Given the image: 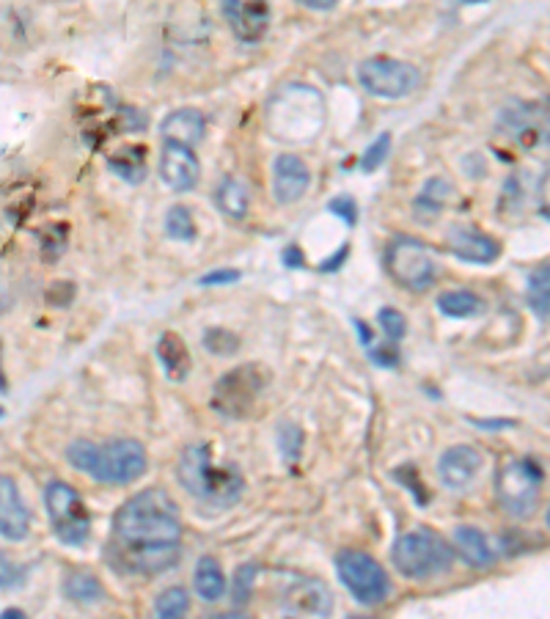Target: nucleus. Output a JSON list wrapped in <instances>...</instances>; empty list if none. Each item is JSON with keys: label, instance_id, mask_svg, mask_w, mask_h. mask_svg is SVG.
<instances>
[{"label": "nucleus", "instance_id": "nucleus-1", "mask_svg": "<svg viewBox=\"0 0 550 619\" xmlns=\"http://www.w3.org/2000/svg\"><path fill=\"white\" fill-rule=\"evenodd\" d=\"M182 520L179 507L163 487L135 493L113 518L108 562L127 575H157L179 562Z\"/></svg>", "mask_w": 550, "mask_h": 619}, {"label": "nucleus", "instance_id": "nucleus-2", "mask_svg": "<svg viewBox=\"0 0 550 619\" xmlns=\"http://www.w3.org/2000/svg\"><path fill=\"white\" fill-rule=\"evenodd\" d=\"M176 479L198 504L212 509H229L245 490L242 471L234 463H218L209 443H190L179 454Z\"/></svg>", "mask_w": 550, "mask_h": 619}, {"label": "nucleus", "instance_id": "nucleus-3", "mask_svg": "<svg viewBox=\"0 0 550 619\" xmlns=\"http://www.w3.org/2000/svg\"><path fill=\"white\" fill-rule=\"evenodd\" d=\"M72 468L105 485H130L146 471V452L132 438H116L97 446L91 441H72L66 449Z\"/></svg>", "mask_w": 550, "mask_h": 619}, {"label": "nucleus", "instance_id": "nucleus-4", "mask_svg": "<svg viewBox=\"0 0 550 619\" xmlns=\"http://www.w3.org/2000/svg\"><path fill=\"white\" fill-rule=\"evenodd\" d=\"M391 562L399 573L413 581H427L446 573L454 562V551L435 531H407L391 545Z\"/></svg>", "mask_w": 550, "mask_h": 619}, {"label": "nucleus", "instance_id": "nucleus-5", "mask_svg": "<svg viewBox=\"0 0 550 619\" xmlns=\"http://www.w3.org/2000/svg\"><path fill=\"white\" fill-rule=\"evenodd\" d=\"M542 468L537 460H509L501 465V471L495 476V498L504 507L506 515L515 520H528L539 507L542 496Z\"/></svg>", "mask_w": 550, "mask_h": 619}, {"label": "nucleus", "instance_id": "nucleus-6", "mask_svg": "<svg viewBox=\"0 0 550 619\" xmlns=\"http://www.w3.org/2000/svg\"><path fill=\"white\" fill-rule=\"evenodd\" d=\"M385 270L399 287L410 292H424L438 278V256L435 251L413 237H396L385 251Z\"/></svg>", "mask_w": 550, "mask_h": 619}, {"label": "nucleus", "instance_id": "nucleus-7", "mask_svg": "<svg viewBox=\"0 0 550 619\" xmlns=\"http://www.w3.org/2000/svg\"><path fill=\"white\" fill-rule=\"evenodd\" d=\"M44 507L50 518L55 540L80 548L91 534V515L75 487L66 482H50L44 490Z\"/></svg>", "mask_w": 550, "mask_h": 619}, {"label": "nucleus", "instance_id": "nucleus-8", "mask_svg": "<svg viewBox=\"0 0 550 619\" xmlns=\"http://www.w3.org/2000/svg\"><path fill=\"white\" fill-rule=\"evenodd\" d=\"M270 383L267 369L259 364H245L231 369L220 377L212 391V408L218 410L226 419H245L256 405V399L262 397V391Z\"/></svg>", "mask_w": 550, "mask_h": 619}, {"label": "nucleus", "instance_id": "nucleus-9", "mask_svg": "<svg viewBox=\"0 0 550 619\" xmlns=\"http://www.w3.org/2000/svg\"><path fill=\"white\" fill-rule=\"evenodd\" d=\"M336 573L341 584L347 586V592L363 606H380L391 595V581L385 575L383 564L369 553L341 551L336 556Z\"/></svg>", "mask_w": 550, "mask_h": 619}, {"label": "nucleus", "instance_id": "nucleus-10", "mask_svg": "<svg viewBox=\"0 0 550 619\" xmlns=\"http://www.w3.org/2000/svg\"><path fill=\"white\" fill-rule=\"evenodd\" d=\"M358 83L366 94L380 100H405L421 83V75L413 64L399 58L377 56L366 58L358 67Z\"/></svg>", "mask_w": 550, "mask_h": 619}, {"label": "nucleus", "instance_id": "nucleus-11", "mask_svg": "<svg viewBox=\"0 0 550 619\" xmlns=\"http://www.w3.org/2000/svg\"><path fill=\"white\" fill-rule=\"evenodd\" d=\"M281 608L289 617H330L333 595L319 578H297L284 589Z\"/></svg>", "mask_w": 550, "mask_h": 619}, {"label": "nucleus", "instance_id": "nucleus-12", "mask_svg": "<svg viewBox=\"0 0 550 619\" xmlns=\"http://www.w3.org/2000/svg\"><path fill=\"white\" fill-rule=\"evenodd\" d=\"M484 454L473 446H451L440 454L438 460V476L446 490H468L473 485V479L482 474Z\"/></svg>", "mask_w": 550, "mask_h": 619}, {"label": "nucleus", "instance_id": "nucleus-13", "mask_svg": "<svg viewBox=\"0 0 550 619\" xmlns=\"http://www.w3.org/2000/svg\"><path fill=\"white\" fill-rule=\"evenodd\" d=\"M223 14L234 36L245 45H256L267 34V25H270L267 0H223Z\"/></svg>", "mask_w": 550, "mask_h": 619}, {"label": "nucleus", "instance_id": "nucleus-14", "mask_svg": "<svg viewBox=\"0 0 550 619\" xmlns=\"http://www.w3.org/2000/svg\"><path fill=\"white\" fill-rule=\"evenodd\" d=\"M160 179H163L165 188H171L174 193H187V190L196 188L198 179H201V166H198L193 149L165 141L163 155H160Z\"/></svg>", "mask_w": 550, "mask_h": 619}, {"label": "nucleus", "instance_id": "nucleus-15", "mask_svg": "<svg viewBox=\"0 0 550 619\" xmlns=\"http://www.w3.org/2000/svg\"><path fill=\"white\" fill-rule=\"evenodd\" d=\"M31 531V512L25 507L20 487L11 476L0 474V537L22 542Z\"/></svg>", "mask_w": 550, "mask_h": 619}, {"label": "nucleus", "instance_id": "nucleus-16", "mask_svg": "<svg viewBox=\"0 0 550 619\" xmlns=\"http://www.w3.org/2000/svg\"><path fill=\"white\" fill-rule=\"evenodd\" d=\"M311 171L306 160L297 155H281L273 166V196L278 204H295L306 196Z\"/></svg>", "mask_w": 550, "mask_h": 619}, {"label": "nucleus", "instance_id": "nucleus-17", "mask_svg": "<svg viewBox=\"0 0 550 619\" xmlns=\"http://www.w3.org/2000/svg\"><path fill=\"white\" fill-rule=\"evenodd\" d=\"M446 240L451 254L471 265H490L501 256V245L479 229H451Z\"/></svg>", "mask_w": 550, "mask_h": 619}, {"label": "nucleus", "instance_id": "nucleus-18", "mask_svg": "<svg viewBox=\"0 0 550 619\" xmlns=\"http://www.w3.org/2000/svg\"><path fill=\"white\" fill-rule=\"evenodd\" d=\"M160 133H163V141L168 144H182L193 146L204 141V133H207V119L204 113L193 111V108H179V111L168 113L160 124Z\"/></svg>", "mask_w": 550, "mask_h": 619}, {"label": "nucleus", "instance_id": "nucleus-19", "mask_svg": "<svg viewBox=\"0 0 550 619\" xmlns=\"http://www.w3.org/2000/svg\"><path fill=\"white\" fill-rule=\"evenodd\" d=\"M451 542H454V551L460 553L462 559L473 564V567H487V564L495 562V551L490 540L479 529H473V526H457Z\"/></svg>", "mask_w": 550, "mask_h": 619}, {"label": "nucleus", "instance_id": "nucleus-20", "mask_svg": "<svg viewBox=\"0 0 550 619\" xmlns=\"http://www.w3.org/2000/svg\"><path fill=\"white\" fill-rule=\"evenodd\" d=\"M157 358H160V364H163L165 375L176 380V383L190 375V350H187V344L182 342L179 333L168 331L160 336V342H157Z\"/></svg>", "mask_w": 550, "mask_h": 619}, {"label": "nucleus", "instance_id": "nucleus-21", "mask_svg": "<svg viewBox=\"0 0 550 619\" xmlns=\"http://www.w3.org/2000/svg\"><path fill=\"white\" fill-rule=\"evenodd\" d=\"M193 586H196V595L204 603H218L220 597L226 595V575H223V567H220L215 556H201L198 559Z\"/></svg>", "mask_w": 550, "mask_h": 619}, {"label": "nucleus", "instance_id": "nucleus-22", "mask_svg": "<svg viewBox=\"0 0 550 619\" xmlns=\"http://www.w3.org/2000/svg\"><path fill=\"white\" fill-rule=\"evenodd\" d=\"M454 196V188L443 177L429 179L424 190L418 193L416 204H413V212H416L418 223H432L438 218L440 212L446 210V204Z\"/></svg>", "mask_w": 550, "mask_h": 619}, {"label": "nucleus", "instance_id": "nucleus-23", "mask_svg": "<svg viewBox=\"0 0 550 619\" xmlns=\"http://www.w3.org/2000/svg\"><path fill=\"white\" fill-rule=\"evenodd\" d=\"M438 309L440 314H446L451 320H473V317L484 314L487 303L468 289H449V292L438 295Z\"/></svg>", "mask_w": 550, "mask_h": 619}, {"label": "nucleus", "instance_id": "nucleus-24", "mask_svg": "<svg viewBox=\"0 0 550 619\" xmlns=\"http://www.w3.org/2000/svg\"><path fill=\"white\" fill-rule=\"evenodd\" d=\"M215 201H218L220 212L226 218H231V221H242L248 215V210H251V196H248L245 185L231 177L220 182V188L215 190Z\"/></svg>", "mask_w": 550, "mask_h": 619}, {"label": "nucleus", "instance_id": "nucleus-25", "mask_svg": "<svg viewBox=\"0 0 550 619\" xmlns=\"http://www.w3.org/2000/svg\"><path fill=\"white\" fill-rule=\"evenodd\" d=\"M64 595L66 600H72V603L91 606V603H99V600L105 597V589H102V584L97 581V575L80 570V573H69L64 578Z\"/></svg>", "mask_w": 550, "mask_h": 619}, {"label": "nucleus", "instance_id": "nucleus-26", "mask_svg": "<svg viewBox=\"0 0 550 619\" xmlns=\"http://www.w3.org/2000/svg\"><path fill=\"white\" fill-rule=\"evenodd\" d=\"M526 298L531 311L537 314L542 325H548V309H550V267L539 265L537 270H531L528 276Z\"/></svg>", "mask_w": 550, "mask_h": 619}, {"label": "nucleus", "instance_id": "nucleus-27", "mask_svg": "<svg viewBox=\"0 0 550 619\" xmlns=\"http://www.w3.org/2000/svg\"><path fill=\"white\" fill-rule=\"evenodd\" d=\"M110 168L127 182H141L146 177V149L141 146H127L116 155H110Z\"/></svg>", "mask_w": 550, "mask_h": 619}, {"label": "nucleus", "instance_id": "nucleus-28", "mask_svg": "<svg viewBox=\"0 0 550 619\" xmlns=\"http://www.w3.org/2000/svg\"><path fill=\"white\" fill-rule=\"evenodd\" d=\"M165 234L171 240H179V243H193L196 240V221H193V215H190L187 207L176 204V207L168 210V215H165Z\"/></svg>", "mask_w": 550, "mask_h": 619}, {"label": "nucleus", "instance_id": "nucleus-29", "mask_svg": "<svg viewBox=\"0 0 550 619\" xmlns=\"http://www.w3.org/2000/svg\"><path fill=\"white\" fill-rule=\"evenodd\" d=\"M187 608H190V595L182 586H171V589H165L163 595L154 600V614L160 619L185 617Z\"/></svg>", "mask_w": 550, "mask_h": 619}, {"label": "nucleus", "instance_id": "nucleus-30", "mask_svg": "<svg viewBox=\"0 0 550 619\" xmlns=\"http://www.w3.org/2000/svg\"><path fill=\"white\" fill-rule=\"evenodd\" d=\"M300 446H303V432L295 424H281L278 427V449L284 454L286 465H295L300 460Z\"/></svg>", "mask_w": 550, "mask_h": 619}, {"label": "nucleus", "instance_id": "nucleus-31", "mask_svg": "<svg viewBox=\"0 0 550 619\" xmlns=\"http://www.w3.org/2000/svg\"><path fill=\"white\" fill-rule=\"evenodd\" d=\"M377 322H380V328H383L385 339H391V342H402L407 333V320L402 311L391 309V306H385V309H380V314H377Z\"/></svg>", "mask_w": 550, "mask_h": 619}, {"label": "nucleus", "instance_id": "nucleus-32", "mask_svg": "<svg viewBox=\"0 0 550 619\" xmlns=\"http://www.w3.org/2000/svg\"><path fill=\"white\" fill-rule=\"evenodd\" d=\"M204 347L215 355H231L237 353L240 339L231 331H226V328H209V331L204 333Z\"/></svg>", "mask_w": 550, "mask_h": 619}, {"label": "nucleus", "instance_id": "nucleus-33", "mask_svg": "<svg viewBox=\"0 0 550 619\" xmlns=\"http://www.w3.org/2000/svg\"><path fill=\"white\" fill-rule=\"evenodd\" d=\"M388 152H391V135L383 133L377 141H372L369 144V149L363 152L361 157V171L363 174H372V171H377V168L383 166L385 157H388Z\"/></svg>", "mask_w": 550, "mask_h": 619}, {"label": "nucleus", "instance_id": "nucleus-34", "mask_svg": "<svg viewBox=\"0 0 550 619\" xmlns=\"http://www.w3.org/2000/svg\"><path fill=\"white\" fill-rule=\"evenodd\" d=\"M253 581H256V564H242L237 575H234V586H231V595H234V603L237 606H245L248 597H251Z\"/></svg>", "mask_w": 550, "mask_h": 619}, {"label": "nucleus", "instance_id": "nucleus-35", "mask_svg": "<svg viewBox=\"0 0 550 619\" xmlns=\"http://www.w3.org/2000/svg\"><path fill=\"white\" fill-rule=\"evenodd\" d=\"M22 578H25V570L20 564H14L6 553H0V589H14L22 584Z\"/></svg>", "mask_w": 550, "mask_h": 619}, {"label": "nucleus", "instance_id": "nucleus-36", "mask_svg": "<svg viewBox=\"0 0 550 619\" xmlns=\"http://www.w3.org/2000/svg\"><path fill=\"white\" fill-rule=\"evenodd\" d=\"M328 210L333 212V215H339L341 221L347 223V226H355V221H358V204H355V199H350V196H339V199H333L328 204Z\"/></svg>", "mask_w": 550, "mask_h": 619}, {"label": "nucleus", "instance_id": "nucleus-37", "mask_svg": "<svg viewBox=\"0 0 550 619\" xmlns=\"http://www.w3.org/2000/svg\"><path fill=\"white\" fill-rule=\"evenodd\" d=\"M240 281V273L237 270H212L207 276H201V287H220V284H234Z\"/></svg>", "mask_w": 550, "mask_h": 619}, {"label": "nucleus", "instance_id": "nucleus-38", "mask_svg": "<svg viewBox=\"0 0 550 619\" xmlns=\"http://www.w3.org/2000/svg\"><path fill=\"white\" fill-rule=\"evenodd\" d=\"M306 9H314V12H328V9H333L339 0H300Z\"/></svg>", "mask_w": 550, "mask_h": 619}, {"label": "nucleus", "instance_id": "nucleus-39", "mask_svg": "<svg viewBox=\"0 0 550 619\" xmlns=\"http://www.w3.org/2000/svg\"><path fill=\"white\" fill-rule=\"evenodd\" d=\"M11 306V292H9V284H6V278L0 276V314H6Z\"/></svg>", "mask_w": 550, "mask_h": 619}, {"label": "nucleus", "instance_id": "nucleus-40", "mask_svg": "<svg viewBox=\"0 0 550 619\" xmlns=\"http://www.w3.org/2000/svg\"><path fill=\"white\" fill-rule=\"evenodd\" d=\"M284 262H286V267H300L303 265V254H300L295 245H292V248H286L284 251Z\"/></svg>", "mask_w": 550, "mask_h": 619}, {"label": "nucleus", "instance_id": "nucleus-41", "mask_svg": "<svg viewBox=\"0 0 550 619\" xmlns=\"http://www.w3.org/2000/svg\"><path fill=\"white\" fill-rule=\"evenodd\" d=\"M344 256H347V245H344V248H341L339 254L333 256V259H328V262L322 265V270H325V273H330V270H336V267H339V262H341V259H344Z\"/></svg>", "mask_w": 550, "mask_h": 619}, {"label": "nucleus", "instance_id": "nucleus-42", "mask_svg": "<svg viewBox=\"0 0 550 619\" xmlns=\"http://www.w3.org/2000/svg\"><path fill=\"white\" fill-rule=\"evenodd\" d=\"M479 427H484V430H498V427H515V421H476Z\"/></svg>", "mask_w": 550, "mask_h": 619}, {"label": "nucleus", "instance_id": "nucleus-43", "mask_svg": "<svg viewBox=\"0 0 550 619\" xmlns=\"http://www.w3.org/2000/svg\"><path fill=\"white\" fill-rule=\"evenodd\" d=\"M0 617L3 619H11V617H25V611H22V608H3V611H0Z\"/></svg>", "mask_w": 550, "mask_h": 619}, {"label": "nucleus", "instance_id": "nucleus-44", "mask_svg": "<svg viewBox=\"0 0 550 619\" xmlns=\"http://www.w3.org/2000/svg\"><path fill=\"white\" fill-rule=\"evenodd\" d=\"M462 3H490V0H462Z\"/></svg>", "mask_w": 550, "mask_h": 619}, {"label": "nucleus", "instance_id": "nucleus-45", "mask_svg": "<svg viewBox=\"0 0 550 619\" xmlns=\"http://www.w3.org/2000/svg\"><path fill=\"white\" fill-rule=\"evenodd\" d=\"M3 416H6V410H3V408H0V419H3Z\"/></svg>", "mask_w": 550, "mask_h": 619}]
</instances>
